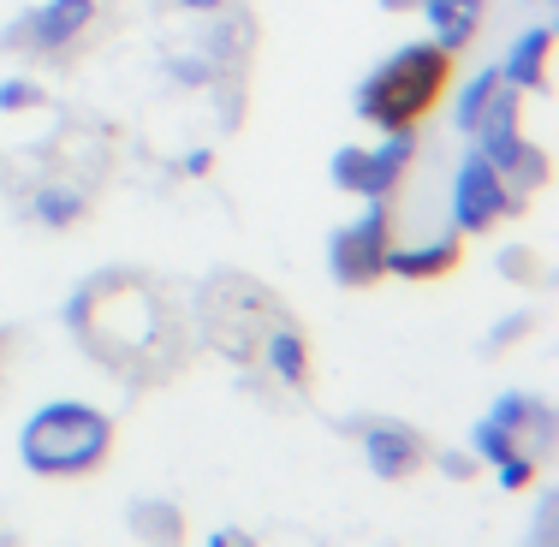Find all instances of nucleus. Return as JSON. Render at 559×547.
I'll return each mask as SVG.
<instances>
[{
    "mask_svg": "<svg viewBox=\"0 0 559 547\" xmlns=\"http://www.w3.org/2000/svg\"><path fill=\"white\" fill-rule=\"evenodd\" d=\"M126 530L143 547H179L185 542V512L173 500H162V494H138V500L126 506Z\"/></svg>",
    "mask_w": 559,
    "mask_h": 547,
    "instance_id": "obj_14",
    "label": "nucleus"
},
{
    "mask_svg": "<svg viewBox=\"0 0 559 547\" xmlns=\"http://www.w3.org/2000/svg\"><path fill=\"white\" fill-rule=\"evenodd\" d=\"M495 483L506 494H524L530 483H536V459H530V452H506V459L495 464Z\"/></svg>",
    "mask_w": 559,
    "mask_h": 547,
    "instance_id": "obj_20",
    "label": "nucleus"
},
{
    "mask_svg": "<svg viewBox=\"0 0 559 547\" xmlns=\"http://www.w3.org/2000/svg\"><path fill=\"white\" fill-rule=\"evenodd\" d=\"M31 215L60 233V226H78L90 215V197L78 185H43V191H31Z\"/></svg>",
    "mask_w": 559,
    "mask_h": 547,
    "instance_id": "obj_16",
    "label": "nucleus"
},
{
    "mask_svg": "<svg viewBox=\"0 0 559 547\" xmlns=\"http://www.w3.org/2000/svg\"><path fill=\"white\" fill-rule=\"evenodd\" d=\"M471 150H476L488 167L500 173V179H506V191H512V197L542 191V185H548V173H554L548 150L524 138V90H512L506 78H500V90H495V96H488L483 119L471 126Z\"/></svg>",
    "mask_w": 559,
    "mask_h": 547,
    "instance_id": "obj_4",
    "label": "nucleus"
},
{
    "mask_svg": "<svg viewBox=\"0 0 559 547\" xmlns=\"http://www.w3.org/2000/svg\"><path fill=\"white\" fill-rule=\"evenodd\" d=\"M167 72L179 78V84H215V60H209V55H179Z\"/></svg>",
    "mask_w": 559,
    "mask_h": 547,
    "instance_id": "obj_23",
    "label": "nucleus"
},
{
    "mask_svg": "<svg viewBox=\"0 0 559 547\" xmlns=\"http://www.w3.org/2000/svg\"><path fill=\"white\" fill-rule=\"evenodd\" d=\"M209 167H215V150H191V155L179 162V173H185V179H203Z\"/></svg>",
    "mask_w": 559,
    "mask_h": 547,
    "instance_id": "obj_26",
    "label": "nucleus"
},
{
    "mask_svg": "<svg viewBox=\"0 0 559 547\" xmlns=\"http://www.w3.org/2000/svg\"><path fill=\"white\" fill-rule=\"evenodd\" d=\"M43 102V84L36 78H7L0 84V114H24V108H36Z\"/></svg>",
    "mask_w": 559,
    "mask_h": 547,
    "instance_id": "obj_22",
    "label": "nucleus"
},
{
    "mask_svg": "<svg viewBox=\"0 0 559 547\" xmlns=\"http://www.w3.org/2000/svg\"><path fill=\"white\" fill-rule=\"evenodd\" d=\"M197 316H203L209 345H215L221 357H233V364H250V357L262 352V340H269V328L286 322L274 292L257 286V280H245V274L209 280L203 298H197Z\"/></svg>",
    "mask_w": 559,
    "mask_h": 547,
    "instance_id": "obj_3",
    "label": "nucleus"
},
{
    "mask_svg": "<svg viewBox=\"0 0 559 547\" xmlns=\"http://www.w3.org/2000/svg\"><path fill=\"white\" fill-rule=\"evenodd\" d=\"M357 440H364V464H369V476H381V483H405V476H417V464L429 459L423 435L411 429V423H393V417H369V423H357Z\"/></svg>",
    "mask_w": 559,
    "mask_h": 547,
    "instance_id": "obj_8",
    "label": "nucleus"
},
{
    "mask_svg": "<svg viewBox=\"0 0 559 547\" xmlns=\"http://www.w3.org/2000/svg\"><path fill=\"white\" fill-rule=\"evenodd\" d=\"M108 452H114V417L96 405H84V399H48V405H36L19 429L24 471L55 476V483L102 471Z\"/></svg>",
    "mask_w": 559,
    "mask_h": 547,
    "instance_id": "obj_2",
    "label": "nucleus"
},
{
    "mask_svg": "<svg viewBox=\"0 0 559 547\" xmlns=\"http://www.w3.org/2000/svg\"><path fill=\"white\" fill-rule=\"evenodd\" d=\"M447 209H452V233H459V238H483V233H495L506 215H518V209H524V197L506 191L500 173L471 150V155L459 162V173H452Z\"/></svg>",
    "mask_w": 559,
    "mask_h": 547,
    "instance_id": "obj_6",
    "label": "nucleus"
},
{
    "mask_svg": "<svg viewBox=\"0 0 559 547\" xmlns=\"http://www.w3.org/2000/svg\"><path fill=\"white\" fill-rule=\"evenodd\" d=\"M411 162H417V126L411 131H381V143L364 155V191H357V203H369V197L393 203V191L405 185Z\"/></svg>",
    "mask_w": 559,
    "mask_h": 547,
    "instance_id": "obj_9",
    "label": "nucleus"
},
{
    "mask_svg": "<svg viewBox=\"0 0 559 547\" xmlns=\"http://www.w3.org/2000/svg\"><path fill=\"white\" fill-rule=\"evenodd\" d=\"M423 19H429V43L447 48L452 60L464 55V48L476 43V31H483V0H423Z\"/></svg>",
    "mask_w": 559,
    "mask_h": 547,
    "instance_id": "obj_12",
    "label": "nucleus"
},
{
    "mask_svg": "<svg viewBox=\"0 0 559 547\" xmlns=\"http://www.w3.org/2000/svg\"><path fill=\"white\" fill-rule=\"evenodd\" d=\"M90 24H96V0H43L0 31V48H12V55H66Z\"/></svg>",
    "mask_w": 559,
    "mask_h": 547,
    "instance_id": "obj_7",
    "label": "nucleus"
},
{
    "mask_svg": "<svg viewBox=\"0 0 559 547\" xmlns=\"http://www.w3.org/2000/svg\"><path fill=\"white\" fill-rule=\"evenodd\" d=\"M447 90H452V55L447 48L405 43V48H393L364 84H357L352 108L376 131H411V126H423V119L441 108Z\"/></svg>",
    "mask_w": 559,
    "mask_h": 547,
    "instance_id": "obj_1",
    "label": "nucleus"
},
{
    "mask_svg": "<svg viewBox=\"0 0 559 547\" xmlns=\"http://www.w3.org/2000/svg\"><path fill=\"white\" fill-rule=\"evenodd\" d=\"M173 7H185V12H221L226 0H173Z\"/></svg>",
    "mask_w": 559,
    "mask_h": 547,
    "instance_id": "obj_27",
    "label": "nucleus"
},
{
    "mask_svg": "<svg viewBox=\"0 0 559 547\" xmlns=\"http://www.w3.org/2000/svg\"><path fill=\"white\" fill-rule=\"evenodd\" d=\"M548 60H554V31L548 24H530V31H518V43L506 48L500 78L512 90H524V96H542V90H548Z\"/></svg>",
    "mask_w": 559,
    "mask_h": 547,
    "instance_id": "obj_11",
    "label": "nucleus"
},
{
    "mask_svg": "<svg viewBox=\"0 0 559 547\" xmlns=\"http://www.w3.org/2000/svg\"><path fill=\"white\" fill-rule=\"evenodd\" d=\"M423 0H381V12H417Z\"/></svg>",
    "mask_w": 559,
    "mask_h": 547,
    "instance_id": "obj_28",
    "label": "nucleus"
},
{
    "mask_svg": "<svg viewBox=\"0 0 559 547\" xmlns=\"http://www.w3.org/2000/svg\"><path fill=\"white\" fill-rule=\"evenodd\" d=\"M388 245H393V203L369 197L364 215L334 226V238H328V274H334V286H345V292L376 286L381 269H388Z\"/></svg>",
    "mask_w": 559,
    "mask_h": 547,
    "instance_id": "obj_5",
    "label": "nucleus"
},
{
    "mask_svg": "<svg viewBox=\"0 0 559 547\" xmlns=\"http://www.w3.org/2000/svg\"><path fill=\"white\" fill-rule=\"evenodd\" d=\"M530 328H536V310H512V316H506V322H495V333L483 340V357H500L506 345H518Z\"/></svg>",
    "mask_w": 559,
    "mask_h": 547,
    "instance_id": "obj_18",
    "label": "nucleus"
},
{
    "mask_svg": "<svg viewBox=\"0 0 559 547\" xmlns=\"http://www.w3.org/2000/svg\"><path fill=\"white\" fill-rule=\"evenodd\" d=\"M495 90H500V66H483V72H471L459 84V96H452V126H459L464 138H471V126L483 119V108H488V96H495Z\"/></svg>",
    "mask_w": 559,
    "mask_h": 547,
    "instance_id": "obj_17",
    "label": "nucleus"
},
{
    "mask_svg": "<svg viewBox=\"0 0 559 547\" xmlns=\"http://www.w3.org/2000/svg\"><path fill=\"white\" fill-rule=\"evenodd\" d=\"M530 7H536V0H530Z\"/></svg>",
    "mask_w": 559,
    "mask_h": 547,
    "instance_id": "obj_29",
    "label": "nucleus"
},
{
    "mask_svg": "<svg viewBox=\"0 0 559 547\" xmlns=\"http://www.w3.org/2000/svg\"><path fill=\"white\" fill-rule=\"evenodd\" d=\"M459 262H464V238L447 233V238H423V245H388V269L381 274L423 286V280H447Z\"/></svg>",
    "mask_w": 559,
    "mask_h": 547,
    "instance_id": "obj_10",
    "label": "nucleus"
},
{
    "mask_svg": "<svg viewBox=\"0 0 559 547\" xmlns=\"http://www.w3.org/2000/svg\"><path fill=\"white\" fill-rule=\"evenodd\" d=\"M435 464H441V476H452V483H471L476 476V452H452V447H441V452H429Z\"/></svg>",
    "mask_w": 559,
    "mask_h": 547,
    "instance_id": "obj_24",
    "label": "nucleus"
},
{
    "mask_svg": "<svg viewBox=\"0 0 559 547\" xmlns=\"http://www.w3.org/2000/svg\"><path fill=\"white\" fill-rule=\"evenodd\" d=\"M203 547H262L257 536H250V530H238V524H221L215 536H209Z\"/></svg>",
    "mask_w": 559,
    "mask_h": 547,
    "instance_id": "obj_25",
    "label": "nucleus"
},
{
    "mask_svg": "<svg viewBox=\"0 0 559 547\" xmlns=\"http://www.w3.org/2000/svg\"><path fill=\"white\" fill-rule=\"evenodd\" d=\"M524 547H530V542H524Z\"/></svg>",
    "mask_w": 559,
    "mask_h": 547,
    "instance_id": "obj_30",
    "label": "nucleus"
},
{
    "mask_svg": "<svg viewBox=\"0 0 559 547\" xmlns=\"http://www.w3.org/2000/svg\"><path fill=\"white\" fill-rule=\"evenodd\" d=\"M500 274H506V280H518V286H536V280H542V262H536V250H524V245L500 250Z\"/></svg>",
    "mask_w": 559,
    "mask_h": 547,
    "instance_id": "obj_21",
    "label": "nucleus"
},
{
    "mask_svg": "<svg viewBox=\"0 0 559 547\" xmlns=\"http://www.w3.org/2000/svg\"><path fill=\"white\" fill-rule=\"evenodd\" d=\"M250 43H257V24H250L245 12H226V7H221V24H215V36H209L215 78L233 72V66H245V60H250Z\"/></svg>",
    "mask_w": 559,
    "mask_h": 547,
    "instance_id": "obj_15",
    "label": "nucleus"
},
{
    "mask_svg": "<svg viewBox=\"0 0 559 547\" xmlns=\"http://www.w3.org/2000/svg\"><path fill=\"white\" fill-rule=\"evenodd\" d=\"M257 357L269 364V376H274V381H286V387H292V393H304V387H310V340H304V328L292 322V316L269 328V340H262V352H257Z\"/></svg>",
    "mask_w": 559,
    "mask_h": 547,
    "instance_id": "obj_13",
    "label": "nucleus"
},
{
    "mask_svg": "<svg viewBox=\"0 0 559 547\" xmlns=\"http://www.w3.org/2000/svg\"><path fill=\"white\" fill-rule=\"evenodd\" d=\"M530 547H559V494L542 488L536 500V524H530Z\"/></svg>",
    "mask_w": 559,
    "mask_h": 547,
    "instance_id": "obj_19",
    "label": "nucleus"
}]
</instances>
